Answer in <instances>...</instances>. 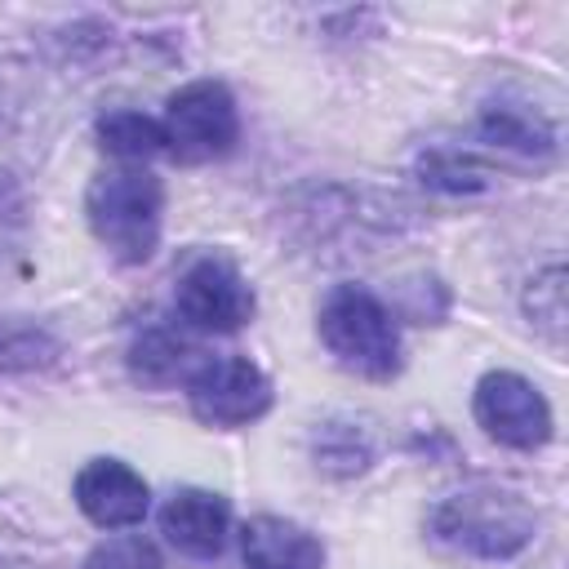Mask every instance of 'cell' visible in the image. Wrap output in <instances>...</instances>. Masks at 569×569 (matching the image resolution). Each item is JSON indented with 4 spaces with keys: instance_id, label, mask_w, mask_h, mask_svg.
I'll list each match as a JSON object with an SVG mask.
<instances>
[{
    "instance_id": "obj_1",
    "label": "cell",
    "mask_w": 569,
    "mask_h": 569,
    "mask_svg": "<svg viewBox=\"0 0 569 569\" xmlns=\"http://www.w3.org/2000/svg\"><path fill=\"white\" fill-rule=\"evenodd\" d=\"M427 533L453 556L498 565V560H516L538 538V511L529 507L525 493L507 485L471 480L431 507Z\"/></svg>"
},
{
    "instance_id": "obj_2",
    "label": "cell",
    "mask_w": 569,
    "mask_h": 569,
    "mask_svg": "<svg viewBox=\"0 0 569 569\" xmlns=\"http://www.w3.org/2000/svg\"><path fill=\"white\" fill-rule=\"evenodd\" d=\"M160 209L164 191L160 178L138 164L102 169L84 191V218L98 244L116 262H147L160 244Z\"/></svg>"
},
{
    "instance_id": "obj_3",
    "label": "cell",
    "mask_w": 569,
    "mask_h": 569,
    "mask_svg": "<svg viewBox=\"0 0 569 569\" xmlns=\"http://www.w3.org/2000/svg\"><path fill=\"white\" fill-rule=\"evenodd\" d=\"M320 342L338 356V365L365 378H391L400 369V333L391 311L365 284H333L320 302Z\"/></svg>"
},
{
    "instance_id": "obj_4",
    "label": "cell",
    "mask_w": 569,
    "mask_h": 569,
    "mask_svg": "<svg viewBox=\"0 0 569 569\" xmlns=\"http://www.w3.org/2000/svg\"><path fill=\"white\" fill-rule=\"evenodd\" d=\"M160 133H164V147L173 151V160H182V164L222 160L240 138V116H236L231 89L222 80L182 84L164 102Z\"/></svg>"
},
{
    "instance_id": "obj_5",
    "label": "cell",
    "mask_w": 569,
    "mask_h": 569,
    "mask_svg": "<svg viewBox=\"0 0 569 569\" xmlns=\"http://www.w3.org/2000/svg\"><path fill=\"white\" fill-rule=\"evenodd\" d=\"M187 400L209 427H244L271 409V378L249 356H213L187 373Z\"/></svg>"
},
{
    "instance_id": "obj_6",
    "label": "cell",
    "mask_w": 569,
    "mask_h": 569,
    "mask_svg": "<svg viewBox=\"0 0 569 569\" xmlns=\"http://www.w3.org/2000/svg\"><path fill=\"white\" fill-rule=\"evenodd\" d=\"M173 302H178V316L204 333H236L253 316V289L236 271V262L222 253L191 258L187 271L178 276Z\"/></svg>"
},
{
    "instance_id": "obj_7",
    "label": "cell",
    "mask_w": 569,
    "mask_h": 569,
    "mask_svg": "<svg viewBox=\"0 0 569 569\" xmlns=\"http://www.w3.org/2000/svg\"><path fill=\"white\" fill-rule=\"evenodd\" d=\"M471 409H476V422L485 427V436L507 445V449H542L551 440V405H547V396L529 378H520L511 369L485 373L476 382Z\"/></svg>"
},
{
    "instance_id": "obj_8",
    "label": "cell",
    "mask_w": 569,
    "mask_h": 569,
    "mask_svg": "<svg viewBox=\"0 0 569 569\" xmlns=\"http://www.w3.org/2000/svg\"><path fill=\"white\" fill-rule=\"evenodd\" d=\"M76 507L98 525V529H129L147 516L151 493L147 480L120 462V458H93L76 471Z\"/></svg>"
},
{
    "instance_id": "obj_9",
    "label": "cell",
    "mask_w": 569,
    "mask_h": 569,
    "mask_svg": "<svg viewBox=\"0 0 569 569\" xmlns=\"http://www.w3.org/2000/svg\"><path fill=\"white\" fill-rule=\"evenodd\" d=\"M160 529L182 556L213 560L227 547V529H231L227 498L209 489H178L160 511Z\"/></svg>"
},
{
    "instance_id": "obj_10",
    "label": "cell",
    "mask_w": 569,
    "mask_h": 569,
    "mask_svg": "<svg viewBox=\"0 0 569 569\" xmlns=\"http://www.w3.org/2000/svg\"><path fill=\"white\" fill-rule=\"evenodd\" d=\"M244 569H325V547L311 529L284 516H253L240 529Z\"/></svg>"
},
{
    "instance_id": "obj_11",
    "label": "cell",
    "mask_w": 569,
    "mask_h": 569,
    "mask_svg": "<svg viewBox=\"0 0 569 569\" xmlns=\"http://www.w3.org/2000/svg\"><path fill=\"white\" fill-rule=\"evenodd\" d=\"M40 102L36 80L22 62H0V191L18 182L22 164L31 160V111Z\"/></svg>"
},
{
    "instance_id": "obj_12",
    "label": "cell",
    "mask_w": 569,
    "mask_h": 569,
    "mask_svg": "<svg viewBox=\"0 0 569 569\" xmlns=\"http://www.w3.org/2000/svg\"><path fill=\"white\" fill-rule=\"evenodd\" d=\"M191 356H196V347H191L182 333H173V329H164V325H151V329H142V333L133 338V347H129V373H133L142 387H169V382H178V378L187 373Z\"/></svg>"
},
{
    "instance_id": "obj_13",
    "label": "cell",
    "mask_w": 569,
    "mask_h": 569,
    "mask_svg": "<svg viewBox=\"0 0 569 569\" xmlns=\"http://www.w3.org/2000/svg\"><path fill=\"white\" fill-rule=\"evenodd\" d=\"M480 138L493 142V147L520 151V156H547V151L556 147V129H551L538 111L511 107V102L485 107V116H480Z\"/></svg>"
},
{
    "instance_id": "obj_14",
    "label": "cell",
    "mask_w": 569,
    "mask_h": 569,
    "mask_svg": "<svg viewBox=\"0 0 569 569\" xmlns=\"http://www.w3.org/2000/svg\"><path fill=\"white\" fill-rule=\"evenodd\" d=\"M98 142H102V151H111L124 164H138V160L164 151L160 120H151L142 111H107L98 120Z\"/></svg>"
},
{
    "instance_id": "obj_15",
    "label": "cell",
    "mask_w": 569,
    "mask_h": 569,
    "mask_svg": "<svg viewBox=\"0 0 569 569\" xmlns=\"http://www.w3.org/2000/svg\"><path fill=\"white\" fill-rule=\"evenodd\" d=\"M418 178L436 191H449V196H467V191H480L489 187V169L471 156V151H458V147H431L418 156Z\"/></svg>"
},
{
    "instance_id": "obj_16",
    "label": "cell",
    "mask_w": 569,
    "mask_h": 569,
    "mask_svg": "<svg viewBox=\"0 0 569 569\" xmlns=\"http://www.w3.org/2000/svg\"><path fill=\"white\" fill-rule=\"evenodd\" d=\"M58 356V342L22 320H0V369H40Z\"/></svg>"
},
{
    "instance_id": "obj_17",
    "label": "cell",
    "mask_w": 569,
    "mask_h": 569,
    "mask_svg": "<svg viewBox=\"0 0 569 569\" xmlns=\"http://www.w3.org/2000/svg\"><path fill=\"white\" fill-rule=\"evenodd\" d=\"M525 316L542 333L560 338V329H565V267L560 262L529 280V289H525Z\"/></svg>"
},
{
    "instance_id": "obj_18",
    "label": "cell",
    "mask_w": 569,
    "mask_h": 569,
    "mask_svg": "<svg viewBox=\"0 0 569 569\" xmlns=\"http://www.w3.org/2000/svg\"><path fill=\"white\" fill-rule=\"evenodd\" d=\"M316 462L329 471H365L369 467V440L356 427H320L316 436Z\"/></svg>"
},
{
    "instance_id": "obj_19",
    "label": "cell",
    "mask_w": 569,
    "mask_h": 569,
    "mask_svg": "<svg viewBox=\"0 0 569 569\" xmlns=\"http://www.w3.org/2000/svg\"><path fill=\"white\" fill-rule=\"evenodd\" d=\"M84 569H160V556L147 538L138 533H120V538H107L89 551Z\"/></svg>"
},
{
    "instance_id": "obj_20",
    "label": "cell",
    "mask_w": 569,
    "mask_h": 569,
    "mask_svg": "<svg viewBox=\"0 0 569 569\" xmlns=\"http://www.w3.org/2000/svg\"><path fill=\"white\" fill-rule=\"evenodd\" d=\"M0 569H22V565H13V560H4V556H0Z\"/></svg>"
}]
</instances>
